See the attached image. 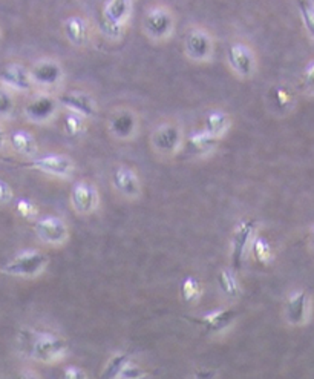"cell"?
Returning a JSON list of instances; mask_svg holds the SVG:
<instances>
[{
  "mask_svg": "<svg viewBox=\"0 0 314 379\" xmlns=\"http://www.w3.org/2000/svg\"><path fill=\"white\" fill-rule=\"evenodd\" d=\"M285 320L290 326L301 327L310 320V295L307 290H294L285 303Z\"/></svg>",
  "mask_w": 314,
  "mask_h": 379,
  "instance_id": "18",
  "label": "cell"
},
{
  "mask_svg": "<svg viewBox=\"0 0 314 379\" xmlns=\"http://www.w3.org/2000/svg\"><path fill=\"white\" fill-rule=\"evenodd\" d=\"M63 378H66V379H86V378H88V373H86L82 367L68 366V367H65V370H63Z\"/></svg>",
  "mask_w": 314,
  "mask_h": 379,
  "instance_id": "35",
  "label": "cell"
},
{
  "mask_svg": "<svg viewBox=\"0 0 314 379\" xmlns=\"http://www.w3.org/2000/svg\"><path fill=\"white\" fill-rule=\"evenodd\" d=\"M15 210H17V214L25 220H36L37 217L36 204L28 199H20L17 203H15Z\"/></svg>",
  "mask_w": 314,
  "mask_h": 379,
  "instance_id": "32",
  "label": "cell"
},
{
  "mask_svg": "<svg viewBox=\"0 0 314 379\" xmlns=\"http://www.w3.org/2000/svg\"><path fill=\"white\" fill-rule=\"evenodd\" d=\"M132 0H107L101 13L105 34L112 38H120L128 27L132 15Z\"/></svg>",
  "mask_w": 314,
  "mask_h": 379,
  "instance_id": "4",
  "label": "cell"
},
{
  "mask_svg": "<svg viewBox=\"0 0 314 379\" xmlns=\"http://www.w3.org/2000/svg\"><path fill=\"white\" fill-rule=\"evenodd\" d=\"M6 145H10L15 154L25 157V159L36 157L38 151L36 137L27 129H15L11 134H8Z\"/></svg>",
  "mask_w": 314,
  "mask_h": 379,
  "instance_id": "22",
  "label": "cell"
},
{
  "mask_svg": "<svg viewBox=\"0 0 314 379\" xmlns=\"http://www.w3.org/2000/svg\"><path fill=\"white\" fill-rule=\"evenodd\" d=\"M130 361L129 358V353H126V352H119V353H115L112 355L111 358H109L107 361V364L105 367V372H103V378H107V379H115V378H119L120 372L123 370V367L128 364V362Z\"/></svg>",
  "mask_w": 314,
  "mask_h": 379,
  "instance_id": "28",
  "label": "cell"
},
{
  "mask_svg": "<svg viewBox=\"0 0 314 379\" xmlns=\"http://www.w3.org/2000/svg\"><path fill=\"white\" fill-rule=\"evenodd\" d=\"M63 128L69 137H78L86 128V118L68 110L65 118H63Z\"/></svg>",
  "mask_w": 314,
  "mask_h": 379,
  "instance_id": "29",
  "label": "cell"
},
{
  "mask_svg": "<svg viewBox=\"0 0 314 379\" xmlns=\"http://www.w3.org/2000/svg\"><path fill=\"white\" fill-rule=\"evenodd\" d=\"M29 76L34 86L50 92L51 90L59 88L65 80V69L59 60L40 59L29 68Z\"/></svg>",
  "mask_w": 314,
  "mask_h": 379,
  "instance_id": "9",
  "label": "cell"
},
{
  "mask_svg": "<svg viewBox=\"0 0 314 379\" xmlns=\"http://www.w3.org/2000/svg\"><path fill=\"white\" fill-rule=\"evenodd\" d=\"M296 8L299 13V19L302 22V27L307 33L310 41H313L314 36V2L313 0H296Z\"/></svg>",
  "mask_w": 314,
  "mask_h": 379,
  "instance_id": "26",
  "label": "cell"
},
{
  "mask_svg": "<svg viewBox=\"0 0 314 379\" xmlns=\"http://www.w3.org/2000/svg\"><path fill=\"white\" fill-rule=\"evenodd\" d=\"M0 41H2V31H0Z\"/></svg>",
  "mask_w": 314,
  "mask_h": 379,
  "instance_id": "39",
  "label": "cell"
},
{
  "mask_svg": "<svg viewBox=\"0 0 314 379\" xmlns=\"http://www.w3.org/2000/svg\"><path fill=\"white\" fill-rule=\"evenodd\" d=\"M63 31L68 42L75 48H83L91 41V25L80 14H73L63 22Z\"/></svg>",
  "mask_w": 314,
  "mask_h": 379,
  "instance_id": "19",
  "label": "cell"
},
{
  "mask_svg": "<svg viewBox=\"0 0 314 379\" xmlns=\"http://www.w3.org/2000/svg\"><path fill=\"white\" fill-rule=\"evenodd\" d=\"M175 14L172 8L163 3H156L149 6L141 28H143L144 36L154 43H164L172 38L175 33Z\"/></svg>",
  "mask_w": 314,
  "mask_h": 379,
  "instance_id": "2",
  "label": "cell"
},
{
  "mask_svg": "<svg viewBox=\"0 0 314 379\" xmlns=\"http://www.w3.org/2000/svg\"><path fill=\"white\" fill-rule=\"evenodd\" d=\"M46 266H48V255L40 250L29 249L23 250L19 255H15L11 262H8L2 272L13 276H23V278H33L40 275Z\"/></svg>",
  "mask_w": 314,
  "mask_h": 379,
  "instance_id": "6",
  "label": "cell"
},
{
  "mask_svg": "<svg viewBox=\"0 0 314 379\" xmlns=\"http://www.w3.org/2000/svg\"><path fill=\"white\" fill-rule=\"evenodd\" d=\"M59 108L60 105L56 96L43 91L28 101L25 108H23V114H25L31 123L46 124L57 115Z\"/></svg>",
  "mask_w": 314,
  "mask_h": 379,
  "instance_id": "12",
  "label": "cell"
},
{
  "mask_svg": "<svg viewBox=\"0 0 314 379\" xmlns=\"http://www.w3.org/2000/svg\"><path fill=\"white\" fill-rule=\"evenodd\" d=\"M20 344L31 359L42 364H52L68 352V344L61 336L34 329L20 331Z\"/></svg>",
  "mask_w": 314,
  "mask_h": 379,
  "instance_id": "1",
  "label": "cell"
},
{
  "mask_svg": "<svg viewBox=\"0 0 314 379\" xmlns=\"http://www.w3.org/2000/svg\"><path fill=\"white\" fill-rule=\"evenodd\" d=\"M270 100L276 110H282V113H288V110L293 109L294 105V94L292 88L284 85H276L273 86L270 92Z\"/></svg>",
  "mask_w": 314,
  "mask_h": 379,
  "instance_id": "24",
  "label": "cell"
},
{
  "mask_svg": "<svg viewBox=\"0 0 314 379\" xmlns=\"http://www.w3.org/2000/svg\"><path fill=\"white\" fill-rule=\"evenodd\" d=\"M218 283L219 287L225 294V296L229 298H238L241 294V287L237 278V271L230 269H223L218 275Z\"/></svg>",
  "mask_w": 314,
  "mask_h": 379,
  "instance_id": "25",
  "label": "cell"
},
{
  "mask_svg": "<svg viewBox=\"0 0 314 379\" xmlns=\"http://www.w3.org/2000/svg\"><path fill=\"white\" fill-rule=\"evenodd\" d=\"M253 255L257 263H261V264L270 263V259L273 257L270 243L265 238H262V236H256V238H253Z\"/></svg>",
  "mask_w": 314,
  "mask_h": 379,
  "instance_id": "31",
  "label": "cell"
},
{
  "mask_svg": "<svg viewBox=\"0 0 314 379\" xmlns=\"http://www.w3.org/2000/svg\"><path fill=\"white\" fill-rule=\"evenodd\" d=\"M237 317H238L237 310L227 307V309H218L202 315L200 318H193V321L198 322L207 334H219V331L229 329L234 322V320H237Z\"/></svg>",
  "mask_w": 314,
  "mask_h": 379,
  "instance_id": "20",
  "label": "cell"
},
{
  "mask_svg": "<svg viewBox=\"0 0 314 379\" xmlns=\"http://www.w3.org/2000/svg\"><path fill=\"white\" fill-rule=\"evenodd\" d=\"M140 117L132 108H115L107 118V132L119 141H130L138 136Z\"/></svg>",
  "mask_w": 314,
  "mask_h": 379,
  "instance_id": "7",
  "label": "cell"
},
{
  "mask_svg": "<svg viewBox=\"0 0 314 379\" xmlns=\"http://www.w3.org/2000/svg\"><path fill=\"white\" fill-rule=\"evenodd\" d=\"M13 196H14V192H13L11 186L8 185L6 181L0 180V204L10 203L13 200Z\"/></svg>",
  "mask_w": 314,
  "mask_h": 379,
  "instance_id": "36",
  "label": "cell"
},
{
  "mask_svg": "<svg viewBox=\"0 0 314 379\" xmlns=\"http://www.w3.org/2000/svg\"><path fill=\"white\" fill-rule=\"evenodd\" d=\"M14 109H15L14 91L6 88L3 85H0V118H2V120L10 118L14 114Z\"/></svg>",
  "mask_w": 314,
  "mask_h": 379,
  "instance_id": "30",
  "label": "cell"
},
{
  "mask_svg": "<svg viewBox=\"0 0 314 379\" xmlns=\"http://www.w3.org/2000/svg\"><path fill=\"white\" fill-rule=\"evenodd\" d=\"M196 378H215L216 373H209V372H201V373H196L195 375Z\"/></svg>",
  "mask_w": 314,
  "mask_h": 379,
  "instance_id": "38",
  "label": "cell"
},
{
  "mask_svg": "<svg viewBox=\"0 0 314 379\" xmlns=\"http://www.w3.org/2000/svg\"><path fill=\"white\" fill-rule=\"evenodd\" d=\"M56 99L60 108H65L69 113H75L78 115H82L83 118H94L98 114L96 99L86 91L78 90L65 91L56 96Z\"/></svg>",
  "mask_w": 314,
  "mask_h": 379,
  "instance_id": "15",
  "label": "cell"
},
{
  "mask_svg": "<svg viewBox=\"0 0 314 379\" xmlns=\"http://www.w3.org/2000/svg\"><path fill=\"white\" fill-rule=\"evenodd\" d=\"M146 373H144V370L143 369H140L138 366L135 364H132V362L129 361L128 364H126L123 367V370L120 372L119 375V379H138V378H144Z\"/></svg>",
  "mask_w": 314,
  "mask_h": 379,
  "instance_id": "34",
  "label": "cell"
},
{
  "mask_svg": "<svg viewBox=\"0 0 314 379\" xmlns=\"http://www.w3.org/2000/svg\"><path fill=\"white\" fill-rule=\"evenodd\" d=\"M34 231L40 241L51 246H61L69 238V227L65 220L57 215H46L36 220Z\"/></svg>",
  "mask_w": 314,
  "mask_h": 379,
  "instance_id": "14",
  "label": "cell"
},
{
  "mask_svg": "<svg viewBox=\"0 0 314 379\" xmlns=\"http://www.w3.org/2000/svg\"><path fill=\"white\" fill-rule=\"evenodd\" d=\"M186 134L183 126L178 122H163L158 126H155L154 131L151 132V148L152 151L164 157V159H170L175 157L181 149L184 148Z\"/></svg>",
  "mask_w": 314,
  "mask_h": 379,
  "instance_id": "3",
  "label": "cell"
},
{
  "mask_svg": "<svg viewBox=\"0 0 314 379\" xmlns=\"http://www.w3.org/2000/svg\"><path fill=\"white\" fill-rule=\"evenodd\" d=\"M227 62H229L232 73L242 80L251 78L257 71L256 51L246 42H234L230 45L227 51Z\"/></svg>",
  "mask_w": 314,
  "mask_h": 379,
  "instance_id": "8",
  "label": "cell"
},
{
  "mask_svg": "<svg viewBox=\"0 0 314 379\" xmlns=\"http://www.w3.org/2000/svg\"><path fill=\"white\" fill-rule=\"evenodd\" d=\"M27 168L36 169L38 172H43L46 176L59 177V178H68L73 176L75 169L74 160L69 155L63 154H46L42 157H31L25 163Z\"/></svg>",
  "mask_w": 314,
  "mask_h": 379,
  "instance_id": "10",
  "label": "cell"
},
{
  "mask_svg": "<svg viewBox=\"0 0 314 379\" xmlns=\"http://www.w3.org/2000/svg\"><path fill=\"white\" fill-rule=\"evenodd\" d=\"M186 57L195 63H207L215 54V38L209 29L192 27L184 37Z\"/></svg>",
  "mask_w": 314,
  "mask_h": 379,
  "instance_id": "5",
  "label": "cell"
},
{
  "mask_svg": "<svg viewBox=\"0 0 314 379\" xmlns=\"http://www.w3.org/2000/svg\"><path fill=\"white\" fill-rule=\"evenodd\" d=\"M179 292H181V296L186 303H195L201 298L202 286L195 276H186L181 286H179Z\"/></svg>",
  "mask_w": 314,
  "mask_h": 379,
  "instance_id": "27",
  "label": "cell"
},
{
  "mask_svg": "<svg viewBox=\"0 0 314 379\" xmlns=\"http://www.w3.org/2000/svg\"><path fill=\"white\" fill-rule=\"evenodd\" d=\"M6 138H8V134L5 132L3 126L0 124V151H2V149L6 146Z\"/></svg>",
  "mask_w": 314,
  "mask_h": 379,
  "instance_id": "37",
  "label": "cell"
},
{
  "mask_svg": "<svg viewBox=\"0 0 314 379\" xmlns=\"http://www.w3.org/2000/svg\"><path fill=\"white\" fill-rule=\"evenodd\" d=\"M184 145L188 148V151L192 154L198 157H207L216 151L219 140L211 136V134H209L206 129L201 128L187 134Z\"/></svg>",
  "mask_w": 314,
  "mask_h": 379,
  "instance_id": "21",
  "label": "cell"
},
{
  "mask_svg": "<svg viewBox=\"0 0 314 379\" xmlns=\"http://www.w3.org/2000/svg\"><path fill=\"white\" fill-rule=\"evenodd\" d=\"M302 85L304 90L307 92V96L311 97L313 91H314V62L310 60L307 63V66L302 71Z\"/></svg>",
  "mask_w": 314,
  "mask_h": 379,
  "instance_id": "33",
  "label": "cell"
},
{
  "mask_svg": "<svg viewBox=\"0 0 314 379\" xmlns=\"http://www.w3.org/2000/svg\"><path fill=\"white\" fill-rule=\"evenodd\" d=\"M232 128V117L224 109H210L204 117V128L211 136L221 140Z\"/></svg>",
  "mask_w": 314,
  "mask_h": 379,
  "instance_id": "23",
  "label": "cell"
},
{
  "mask_svg": "<svg viewBox=\"0 0 314 379\" xmlns=\"http://www.w3.org/2000/svg\"><path fill=\"white\" fill-rule=\"evenodd\" d=\"M111 183L117 194H120L124 199L135 200L143 192V186H141V180L135 169L129 168V166H117L112 171Z\"/></svg>",
  "mask_w": 314,
  "mask_h": 379,
  "instance_id": "16",
  "label": "cell"
},
{
  "mask_svg": "<svg viewBox=\"0 0 314 379\" xmlns=\"http://www.w3.org/2000/svg\"><path fill=\"white\" fill-rule=\"evenodd\" d=\"M0 85L14 92H29L34 88L29 76V68L19 62H10L0 68Z\"/></svg>",
  "mask_w": 314,
  "mask_h": 379,
  "instance_id": "17",
  "label": "cell"
},
{
  "mask_svg": "<svg viewBox=\"0 0 314 379\" xmlns=\"http://www.w3.org/2000/svg\"><path fill=\"white\" fill-rule=\"evenodd\" d=\"M256 234V221L253 218H247L239 221L232 236V246H230V258H232V269L241 271L242 264H244V257L248 249V244L253 240Z\"/></svg>",
  "mask_w": 314,
  "mask_h": 379,
  "instance_id": "13",
  "label": "cell"
},
{
  "mask_svg": "<svg viewBox=\"0 0 314 379\" xmlns=\"http://www.w3.org/2000/svg\"><path fill=\"white\" fill-rule=\"evenodd\" d=\"M70 204L78 215H91L98 209L100 192L88 180H78L70 187Z\"/></svg>",
  "mask_w": 314,
  "mask_h": 379,
  "instance_id": "11",
  "label": "cell"
}]
</instances>
